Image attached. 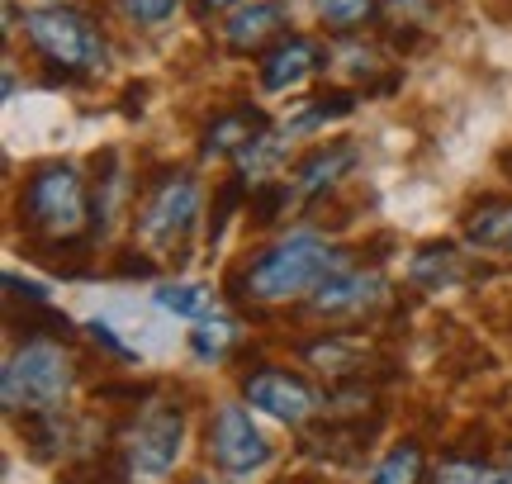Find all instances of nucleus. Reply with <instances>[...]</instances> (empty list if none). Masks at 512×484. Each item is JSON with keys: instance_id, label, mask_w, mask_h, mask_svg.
<instances>
[{"instance_id": "obj_1", "label": "nucleus", "mask_w": 512, "mask_h": 484, "mask_svg": "<svg viewBox=\"0 0 512 484\" xmlns=\"http://www.w3.org/2000/svg\"><path fill=\"white\" fill-rule=\"evenodd\" d=\"M356 266L347 247H332L318 233H285L271 247H261L252 257L233 266L228 276V299L242 309H261V304H290V299H309L318 285L337 271Z\"/></svg>"}, {"instance_id": "obj_2", "label": "nucleus", "mask_w": 512, "mask_h": 484, "mask_svg": "<svg viewBox=\"0 0 512 484\" xmlns=\"http://www.w3.org/2000/svg\"><path fill=\"white\" fill-rule=\"evenodd\" d=\"M19 228L34 242H72L86 238L91 224V190L72 162H38L15 200Z\"/></svg>"}, {"instance_id": "obj_3", "label": "nucleus", "mask_w": 512, "mask_h": 484, "mask_svg": "<svg viewBox=\"0 0 512 484\" xmlns=\"http://www.w3.org/2000/svg\"><path fill=\"white\" fill-rule=\"evenodd\" d=\"M81 366L76 356L62 347V337H24L15 342V352L5 356V371H0V399L10 418L24 413H48L62 409L72 399Z\"/></svg>"}, {"instance_id": "obj_4", "label": "nucleus", "mask_w": 512, "mask_h": 484, "mask_svg": "<svg viewBox=\"0 0 512 484\" xmlns=\"http://www.w3.org/2000/svg\"><path fill=\"white\" fill-rule=\"evenodd\" d=\"M24 38L62 81H86V76H100L110 67V43L100 34V24L86 10L62 5V0L24 10Z\"/></svg>"}, {"instance_id": "obj_5", "label": "nucleus", "mask_w": 512, "mask_h": 484, "mask_svg": "<svg viewBox=\"0 0 512 484\" xmlns=\"http://www.w3.org/2000/svg\"><path fill=\"white\" fill-rule=\"evenodd\" d=\"M185 447V409L171 399H147L128 413V423L119 428V456L138 480H162L176 470Z\"/></svg>"}, {"instance_id": "obj_6", "label": "nucleus", "mask_w": 512, "mask_h": 484, "mask_svg": "<svg viewBox=\"0 0 512 484\" xmlns=\"http://www.w3.org/2000/svg\"><path fill=\"white\" fill-rule=\"evenodd\" d=\"M200 219V181L190 171H166L162 181H147L138 209V238L152 252H176Z\"/></svg>"}, {"instance_id": "obj_7", "label": "nucleus", "mask_w": 512, "mask_h": 484, "mask_svg": "<svg viewBox=\"0 0 512 484\" xmlns=\"http://www.w3.org/2000/svg\"><path fill=\"white\" fill-rule=\"evenodd\" d=\"M204 447H209L214 470L233 475V480H242V475H252V470H261V466H271V456H275L271 437L252 423V404H247V399H228V404L214 409Z\"/></svg>"}, {"instance_id": "obj_8", "label": "nucleus", "mask_w": 512, "mask_h": 484, "mask_svg": "<svg viewBox=\"0 0 512 484\" xmlns=\"http://www.w3.org/2000/svg\"><path fill=\"white\" fill-rule=\"evenodd\" d=\"M238 385H242V399L256 413H266V418L285 423V428H309L313 418L323 413V394L313 390L299 371H290V366L261 361V366H252V371L242 375Z\"/></svg>"}, {"instance_id": "obj_9", "label": "nucleus", "mask_w": 512, "mask_h": 484, "mask_svg": "<svg viewBox=\"0 0 512 484\" xmlns=\"http://www.w3.org/2000/svg\"><path fill=\"white\" fill-rule=\"evenodd\" d=\"M389 299V285H384L380 271H361V266H347L328 276L309 299L304 309L313 318H332V323H347V318H370Z\"/></svg>"}, {"instance_id": "obj_10", "label": "nucleus", "mask_w": 512, "mask_h": 484, "mask_svg": "<svg viewBox=\"0 0 512 484\" xmlns=\"http://www.w3.org/2000/svg\"><path fill=\"white\" fill-rule=\"evenodd\" d=\"M323 62H328V48L309 34H280L261 53L256 62V81H261V91L271 95H285V91H299L309 76L323 72Z\"/></svg>"}, {"instance_id": "obj_11", "label": "nucleus", "mask_w": 512, "mask_h": 484, "mask_svg": "<svg viewBox=\"0 0 512 484\" xmlns=\"http://www.w3.org/2000/svg\"><path fill=\"white\" fill-rule=\"evenodd\" d=\"M380 432V413L375 418H323L318 428H299V456L309 461H328V466H356L370 451Z\"/></svg>"}, {"instance_id": "obj_12", "label": "nucleus", "mask_w": 512, "mask_h": 484, "mask_svg": "<svg viewBox=\"0 0 512 484\" xmlns=\"http://www.w3.org/2000/svg\"><path fill=\"white\" fill-rule=\"evenodd\" d=\"M299 356L332 380H375V347L356 333H318L299 342Z\"/></svg>"}, {"instance_id": "obj_13", "label": "nucleus", "mask_w": 512, "mask_h": 484, "mask_svg": "<svg viewBox=\"0 0 512 484\" xmlns=\"http://www.w3.org/2000/svg\"><path fill=\"white\" fill-rule=\"evenodd\" d=\"M271 129V119H266V110H256V105H233V110L214 114V124L204 129L200 138V157L204 162H214V157H238L252 138H261V133Z\"/></svg>"}, {"instance_id": "obj_14", "label": "nucleus", "mask_w": 512, "mask_h": 484, "mask_svg": "<svg viewBox=\"0 0 512 484\" xmlns=\"http://www.w3.org/2000/svg\"><path fill=\"white\" fill-rule=\"evenodd\" d=\"M351 167H356V148H351L347 138H337V143H318L313 152H304L290 181H294V190H299V200H318V195H328Z\"/></svg>"}, {"instance_id": "obj_15", "label": "nucleus", "mask_w": 512, "mask_h": 484, "mask_svg": "<svg viewBox=\"0 0 512 484\" xmlns=\"http://www.w3.org/2000/svg\"><path fill=\"white\" fill-rule=\"evenodd\" d=\"M280 24H285V15L275 0H252V5L233 10V19L223 24V43L233 53H261L266 43L280 38Z\"/></svg>"}, {"instance_id": "obj_16", "label": "nucleus", "mask_w": 512, "mask_h": 484, "mask_svg": "<svg viewBox=\"0 0 512 484\" xmlns=\"http://www.w3.org/2000/svg\"><path fill=\"white\" fill-rule=\"evenodd\" d=\"M119 200H124V171H119V152H100V157H95V190H91V228L100 233V238L114 228Z\"/></svg>"}, {"instance_id": "obj_17", "label": "nucleus", "mask_w": 512, "mask_h": 484, "mask_svg": "<svg viewBox=\"0 0 512 484\" xmlns=\"http://www.w3.org/2000/svg\"><path fill=\"white\" fill-rule=\"evenodd\" d=\"M432 484H512L508 461H479L475 451H446L432 470Z\"/></svg>"}, {"instance_id": "obj_18", "label": "nucleus", "mask_w": 512, "mask_h": 484, "mask_svg": "<svg viewBox=\"0 0 512 484\" xmlns=\"http://www.w3.org/2000/svg\"><path fill=\"white\" fill-rule=\"evenodd\" d=\"M408 280H413L418 290H441V285H456V280H460L456 242H427V247H418V257L408 261Z\"/></svg>"}, {"instance_id": "obj_19", "label": "nucleus", "mask_w": 512, "mask_h": 484, "mask_svg": "<svg viewBox=\"0 0 512 484\" xmlns=\"http://www.w3.org/2000/svg\"><path fill=\"white\" fill-rule=\"evenodd\" d=\"M238 347H242V328L223 314L200 318L195 333H190V352H195V361H204V366H223Z\"/></svg>"}, {"instance_id": "obj_20", "label": "nucleus", "mask_w": 512, "mask_h": 484, "mask_svg": "<svg viewBox=\"0 0 512 484\" xmlns=\"http://www.w3.org/2000/svg\"><path fill=\"white\" fill-rule=\"evenodd\" d=\"M427 475V451L418 437H403L384 451V461L370 470V484H422Z\"/></svg>"}, {"instance_id": "obj_21", "label": "nucleus", "mask_w": 512, "mask_h": 484, "mask_svg": "<svg viewBox=\"0 0 512 484\" xmlns=\"http://www.w3.org/2000/svg\"><path fill=\"white\" fill-rule=\"evenodd\" d=\"M157 309H166V314L176 318H209V304H214V290L204 285V280H162L157 285Z\"/></svg>"}, {"instance_id": "obj_22", "label": "nucleus", "mask_w": 512, "mask_h": 484, "mask_svg": "<svg viewBox=\"0 0 512 484\" xmlns=\"http://www.w3.org/2000/svg\"><path fill=\"white\" fill-rule=\"evenodd\" d=\"M19 437L29 442V451H34L38 461H53L57 451L67 447V418H62V409H48V413H24L19 418Z\"/></svg>"}, {"instance_id": "obj_23", "label": "nucleus", "mask_w": 512, "mask_h": 484, "mask_svg": "<svg viewBox=\"0 0 512 484\" xmlns=\"http://www.w3.org/2000/svg\"><path fill=\"white\" fill-rule=\"evenodd\" d=\"M356 105H361V95L356 91H323V95H313L309 105L294 114L285 129L290 133H313V129H323V124H337V119L356 114Z\"/></svg>"}, {"instance_id": "obj_24", "label": "nucleus", "mask_w": 512, "mask_h": 484, "mask_svg": "<svg viewBox=\"0 0 512 484\" xmlns=\"http://www.w3.org/2000/svg\"><path fill=\"white\" fill-rule=\"evenodd\" d=\"M294 200H299L294 181H256L252 195H247V219H252L256 228H271L290 214Z\"/></svg>"}, {"instance_id": "obj_25", "label": "nucleus", "mask_w": 512, "mask_h": 484, "mask_svg": "<svg viewBox=\"0 0 512 484\" xmlns=\"http://www.w3.org/2000/svg\"><path fill=\"white\" fill-rule=\"evenodd\" d=\"M313 10L328 29L347 34V29H361L366 19L380 15V0H313Z\"/></svg>"}, {"instance_id": "obj_26", "label": "nucleus", "mask_w": 512, "mask_h": 484, "mask_svg": "<svg viewBox=\"0 0 512 484\" xmlns=\"http://www.w3.org/2000/svg\"><path fill=\"white\" fill-rule=\"evenodd\" d=\"M86 333H91V342H95V352H105V356H114L119 366H138V352L128 347L124 337L114 333L105 318H95V323H86Z\"/></svg>"}, {"instance_id": "obj_27", "label": "nucleus", "mask_w": 512, "mask_h": 484, "mask_svg": "<svg viewBox=\"0 0 512 484\" xmlns=\"http://www.w3.org/2000/svg\"><path fill=\"white\" fill-rule=\"evenodd\" d=\"M124 5V15L133 19V24H166V19L176 15V0H119Z\"/></svg>"}, {"instance_id": "obj_28", "label": "nucleus", "mask_w": 512, "mask_h": 484, "mask_svg": "<svg viewBox=\"0 0 512 484\" xmlns=\"http://www.w3.org/2000/svg\"><path fill=\"white\" fill-rule=\"evenodd\" d=\"M5 290H10V309H29V304H53L48 299V285H38V280H24L19 271H5Z\"/></svg>"}, {"instance_id": "obj_29", "label": "nucleus", "mask_w": 512, "mask_h": 484, "mask_svg": "<svg viewBox=\"0 0 512 484\" xmlns=\"http://www.w3.org/2000/svg\"><path fill=\"white\" fill-rule=\"evenodd\" d=\"M152 271H157V266L147 257H138V252H124V261H114V276H143L147 280Z\"/></svg>"}, {"instance_id": "obj_30", "label": "nucleus", "mask_w": 512, "mask_h": 484, "mask_svg": "<svg viewBox=\"0 0 512 484\" xmlns=\"http://www.w3.org/2000/svg\"><path fill=\"white\" fill-rule=\"evenodd\" d=\"M275 484H323V480H318V475H280Z\"/></svg>"}, {"instance_id": "obj_31", "label": "nucleus", "mask_w": 512, "mask_h": 484, "mask_svg": "<svg viewBox=\"0 0 512 484\" xmlns=\"http://www.w3.org/2000/svg\"><path fill=\"white\" fill-rule=\"evenodd\" d=\"M195 5H200V10H233L238 0H195Z\"/></svg>"}, {"instance_id": "obj_32", "label": "nucleus", "mask_w": 512, "mask_h": 484, "mask_svg": "<svg viewBox=\"0 0 512 484\" xmlns=\"http://www.w3.org/2000/svg\"><path fill=\"white\" fill-rule=\"evenodd\" d=\"M508 252H512V214H508Z\"/></svg>"}]
</instances>
